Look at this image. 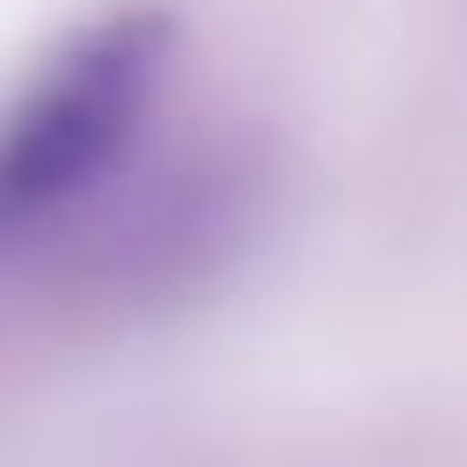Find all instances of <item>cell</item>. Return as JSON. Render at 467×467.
I'll list each match as a JSON object with an SVG mask.
<instances>
[{
  "instance_id": "7a4b0ae2",
  "label": "cell",
  "mask_w": 467,
  "mask_h": 467,
  "mask_svg": "<svg viewBox=\"0 0 467 467\" xmlns=\"http://www.w3.org/2000/svg\"><path fill=\"white\" fill-rule=\"evenodd\" d=\"M270 168L241 139H204L168 161H146V175H124L66 241L80 285L124 306L182 299L212 285L263 226Z\"/></svg>"
},
{
  "instance_id": "6da1fadb",
  "label": "cell",
  "mask_w": 467,
  "mask_h": 467,
  "mask_svg": "<svg viewBox=\"0 0 467 467\" xmlns=\"http://www.w3.org/2000/svg\"><path fill=\"white\" fill-rule=\"evenodd\" d=\"M175 66V22L117 0L73 22L0 102V255L73 234L139 161L146 117Z\"/></svg>"
}]
</instances>
